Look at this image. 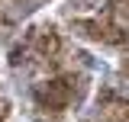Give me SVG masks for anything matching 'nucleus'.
I'll return each mask as SVG.
<instances>
[{
  "label": "nucleus",
  "instance_id": "f257e3e1",
  "mask_svg": "<svg viewBox=\"0 0 129 122\" xmlns=\"http://www.w3.org/2000/svg\"><path fill=\"white\" fill-rule=\"evenodd\" d=\"M74 84H78L74 77H55V80H45V84L36 90L39 106H42V109H55V112L68 109V106H71V100L78 96Z\"/></svg>",
  "mask_w": 129,
  "mask_h": 122
},
{
  "label": "nucleus",
  "instance_id": "f03ea898",
  "mask_svg": "<svg viewBox=\"0 0 129 122\" xmlns=\"http://www.w3.org/2000/svg\"><path fill=\"white\" fill-rule=\"evenodd\" d=\"M107 26L110 32H116V42H129V0H110Z\"/></svg>",
  "mask_w": 129,
  "mask_h": 122
},
{
  "label": "nucleus",
  "instance_id": "7ed1b4c3",
  "mask_svg": "<svg viewBox=\"0 0 129 122\" xmlns=\"http://www.w3.org/2000/svg\"><path fill=\"white\" fill-rule=\"evenodd\" d=\"M58 32L52 29V26H42V29L32 35V51L39 55V58H55L58 55Z\"/></svg>",
  "mask_w": 129,
  "mask_h": 122
},
{
  "label": "nucleus",
  "instance_id": "20e7f679",
  "mask_svg": "<svg viewBox=\"0 0 129 122\" xmlns=\"http://www.w3.org/2000/svg\"><path fill=\"white\" fill-rule=\"evenodd\" d=\"M7 109H10V106H7V103H3V100H0V119H3V116H7Z\"/></svg>",
  "mask_w": 129,
  "mask_h": 122
},
{
  "label": "nucleus",
  "instance_id": "39448f33",
  "mask_svg": "<svg viewBox=\"0 0 129 122\" xmlns=\"http://www.w3.org/2000/svg\"><path fill=\"white\" fill-rule=\"evenodd\" d=\"M126 122H129V119H126Z\"/></svg>",
  "mask_w": 129,
  "mask_h": 122
}]
</instances>
